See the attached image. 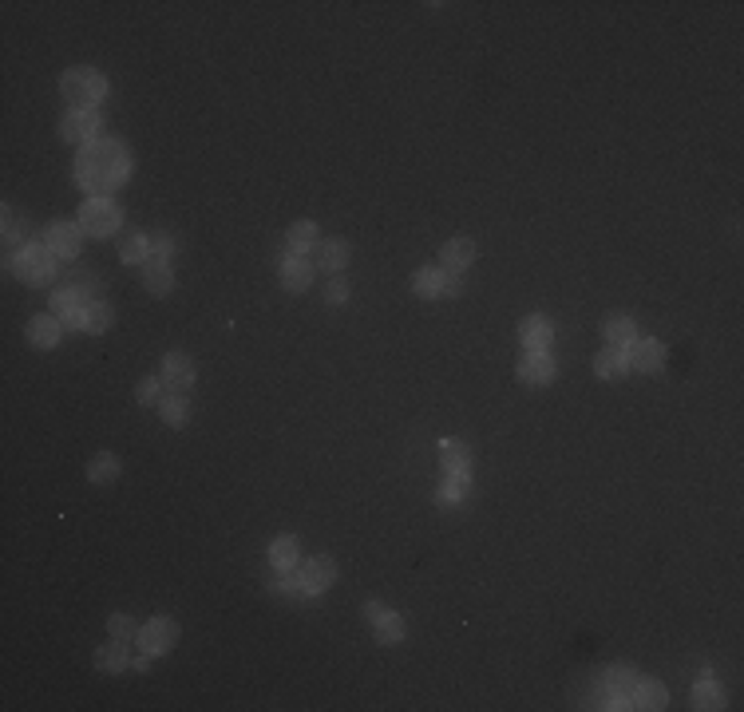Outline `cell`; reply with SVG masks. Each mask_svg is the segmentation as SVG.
<instances>
[{
  "mask_svg": "<svg viewBox=\"0 0 744 712\" xmlns=\"http://www.w3.org/2000/svg\"><path fill=\"white\" fill-rule=\"evenodd\" d=\"M56 266H60V258H56L44 242L24 245V250L8 261V269H12L20 282H28V285H48L56 277Z\"/></svg>",
  "mask_w": 744,
  "mask_h": 712,
  "instance_id": "3",
  "label": "cell"
},
{
  "mask_svg": "<svg viewBox=\"0 0 744 712\" xmlns=\"http://www.w3.org/2000/svg\"><path fill=\"white\" fill-rule=\"evenodd\" d=\"M115 475H120V460H115V455H107V452L88 468V479L91 483H112Z\"/></svg>",
  "mask_w": 744,
  "mask_h": 712,
  "instance_id": "33",
  "label": "cell"
},
{
  "mask_svg": "<svg viewBox=\"0 0 744 712\" xmlns=\"http://www.w3.org/2000/svg\"><path fill=\"white\" fill-rule=\"evenodd\" d=\"M80 226H83V234H91V237H112L123 226V214L112 198H88L80 206Z\"/></svg>",
  "mask_w": 744,
  "mask_h": 712,
  "instance_id": "4",
  "label": "cell"
},
{
  "mask_svg": "<svg viewBox=\"0 0 744 712\" xmlns=\"http://www.w3.org/2000/svg\"><path fill=\"white\" fill-rule=\"evenodd\" d=\"M298 586L306 598H313V593H321V590H329L333 586V578H337V562L329 554H317V558H309L306 566H298Z\"/></svg>",
  "mask_w": 744,
  "mask_h": 712,
  "instance_id": "6",
  "label": "cell"
},
{
  "mask_svg": "<svg viewBox=\"0 0 744 712\" xmlns=\"http://www.w3.org/2000/svg\"><path fill=\"white\" fill-rule=\"evenodd\" d=\"M159 408H163V420L171 423V428H182V423L190 420V404H186L182 392H167L163 400H159Z\"/></svg>",
  "mask_w": 744,
  "mask_h": 712,
  "instance_id": "30",
  "label": "cell"
},
{
  "mask_svg": "<svg viewBox=\"0 0 744 712\" xmlns=\"http://www.w3.org/2000/svg\"><path fill=\"white\" fill-rule=\"evenodd\" d=\"M174 641H179V625H174L171 617H151L147 625H139V646H143V653H151V657L171 653Z\"/></svg>",
  "mask_w": 744,
  "mask_h": 712,
  "instance_id": "5",
  "label": "cell"
},
{
  "mask_svg": "<svg viewBox=\"0 0 744 712\" xmlns=\"http://www.w3.org/2000/svg\"><path fill=\"white\" fill-rule=\"evenodd\" d=\"M625 360H630V368H638V372H657L665 364V344L654 341V337L633 341L630 349H625Z\"/></svg>",
  "mask_w": 744,
  "mask_h": 712,
  "instance_id": "12",
  "label": "cell"
},
{
  "mask_svg": "<svg viewBox=\"0 0 744 712\" xmlns=\"http://www.w3.org/2000/svg\"><path fill=\"white\" fill-rule=\"evenodd\" d=\"M602 337H606L610 349H630V344L638 341V329H633V321L625 317V313H614V317H606Z\"/></svg>",
  "mask_w": 744,
  "mask_h": 712,
  "instance_id": "20",
  "label": "cell"
},
{
  "mask_svg": "<svg viewBox=\"0 0 744 712\" xmlns=\"http://www.w3.org/2000/svg\"><path fill=\"white\" fill-rule=\"evenodd\" d=\"M112 305L107 301H88L80 313H75V321H72V329H80V333H104L107 325H112Z\"/></svg>",
  "mask_w": 744,
  "mask_h": 712,
  "instance_id": "18",
  "label": "cell"
},
{
  "mask_svg": "<svg viewBox=\"0 0 744 712\" xmlns=\"http://www.w3.org/2000/svg\"><path fill=\"white\" fill-rule=\"evenodd\" d=\"M107 630H112L115 641H139V625H135L131 617H120V614H115L112 622H107Z\"/></svg>",
  "mask_w": 744,
  "mask_h": 712,
  "instance_id": "34",
  "label": "cell"
},
{
  "mask_svg": "<svg viewBox=\"0 0 744 712\" xmlns=\"http://www.w3.org/2000/svg\"><path fill=\"white\" fill-rule=\"evenodd\" d=\"M439 463H444L447 475H471V452L460 444V439H444V447H439Z\"/></svg>",
  "mask_w": 744,
  "mask_h": 712,
  "instance_id": "22",
  "label": "cell"
},
{
  "mask_svg": "<svg viewBox=\"0 0 744 712\" xmlns=\"http://www.w3.org/2000/svg\"><path fill=\"white\" fill-rule=\"evenodd\" d=\"M96 665L104 669V673H123L131 661H127V641H107L104 649L96 653Z\"/></svg>",
  "mask_w": 744,
  "mask_h": 712,
  "instance_id": "28",
  "label": "cell"
},
{
  "mask_svg": "<svg viewBox=\"0 0 744 712\" xmlns=\"http://www.w3.org/2000/svg\"><path fill=\"white\" fill-rule=\"evenodd\" d=\"M412 290L420 297H455L460 293V277L455 274H444L439 266H428V269H416V277H412Z\"/></svg>",
  "mask_w": 744,
  "mask_h": 712,
  "instance_id": "7",
  "label": "cell"
},
{
  "mask_svg": "<svg viewBox=\"0 0 744 712\" xmlns=\"http://www.w3.org/2000/svg\"><path fill=\"white\" fill-rule=\"evenodd\" d=\"M554 360L546 352H527L519 360V380L523 384H531V388H539V384H551L554 380Z\"/></svg>",
  "mask_w": 744,
  "mask_h": 712,
  "instance_id": "15",
  "label": "cell"
},
{
  "mask_svg": "<svg viewBox=\"0 0 744 712\" xmlns=\"http://www.w3.org/2000/svg\"><path fill=\"white\" fill-rule=\"evenodd\" d=\"M301 558V542L293 538V534H282V538L269 542V566L274 570H293Z\"/></svg>",
  "mask_w": 744,
  "mask_h": 712,
  "instance_id": "21",
  "label": "cell"
},
{
  "mask_svg": "<svg viewBox=\"0 0 744 712\" xmlns=\"http://www.w3.org/2000/svg\"><path fill=\"white\" fill-rule=\"evenodd\" d=\"M345 297H349V285H345V282H333V285L325 290V301H329V305H345Z\"/></svg>",
  "mask_w": 744,
  "mask_h": 712,
  "instance_id": "37",
  "label": "cell"
},
{
  "mask_svg": "<svg viewBox=\"0 0 744 712\" xmlns=\"http://www.w3.org/2000/svg\"><path fill=\"white\" fill-rule=\"evenodd\" d=\"M60 135L67 143H96V135H99V112H67L64 115V123H60Z\"/></svg>",
  "mask_w": 744,
  "mask_h": 712,
  "instance_id": "10",
  "label": "cell"
},
{
  "mask_svg": "<svg viewBox=\"0 0 744 712\" xmlns=\"http://www.w3.org/2000/svg\"><path fill=\"white\" fill-rule=\"evenodd\" d=\"M633 685H638V677H633V669H625V665H614L610 673H606L602 689L610 693L614 700H618V708H630V693H633Z\"/></svg>",
  "mask_w": 744,
  "mask_h": 712,
  "instance_id": "19",
  "label": "cell"
},
{
  "mask_svg": "<svg viewBox=\"0 0 744 712\" xmlns=\"http://www.w3.org/2000/svg\"><path fill=\"white\" fill-rule=\"evenodd\" d=\"M285 250H290V253H301V258H309V250H317V226H313V222H298V226H290V237H285Z\"/></svg>",
  "mask_w": 744,
  "mask_h": 712,
  "instance_id": "27",
  "label": "cell"
},
{
  "mask_svg": "<svg viewBox=\"0 0 744 712\" xmlns=\"http://www.w3.org/2000/svg\"><path fill=\"white\" fill-rule=\"evenodd\" d=\"M44 245L56 253V258H75L83 245V226L80 222H56L44 230Z\"/></svg>",
  "mask_w": 744,
  "mask_h": 712,
  "instance_id": "8",
  "label": "cell"
},
{
  "mask_svg": "<svg viewBox=\"0 0 744 712\" xmlns=\"http://www.w3.org/2000/svg\"><path fill=\"white\" fill-rule=\"evenodd\" d=\"M365 617H368V625L376 630V638L384 641V646H396V641L404 638V617L392 614L388 606H380V601H368V606H365Z\"/></svg>",
  "mask_w": 744,
  "mask_h": 712,
  "instance_id": "9",
  "label": "cell"
},
{
  "mask_svg": "<svg viewBox=\"0 0 744 712\" xmlns=\"http://www.w3.org/2000/svg\"><path fill=\"white\" fill-rule=\"evenodd\" d=\"M135 396H139V404H155V400H163V380H155V376L139 380V388H135Z\"/></svg>",
  "mask_w": 744,
  "mask_h": 712,
  "instance_id": "35",
  "label": "cell"
},
{
  "mask_svg": "<svg viewBox=\"0 0 744 712\" xmlns=\"http://www.w3.org/2000/svg\"><path fill=\"white\" fill-rule=\"evenodd\" d=\"M519 341H523V349H527V352H546V349H551V341H554L551 321H546V317H527L519 325Z\"/></svg>",
  "mask_w": 744,
  "mask_h": 712,
  "instance_id": "16",
  "label": "cell"
},
{
  "mask_svg": "<svg viewBox=\"0 0 744 712\" xmlns=\"http://www.w3.org/2000/svg\"><path fill=\"white\" fill-rule=\"evenodd\" d=\"M60 337H64V321L56 317V313L28 321V341L36 344V349H56V344H60Z\"/></svg>",
  "mask_w": 744,
  "mask_h": 712,
  "instance_id": "17",
  "label": "cell"
},
{
  "mask_svg": "<svg viewBox=\"0 0 744 712\" xmlns=\"http://www.w3.org/2000/svg\"><path fill=\"white\" fill-rule=\"evenodd\" d=\"M60 91L72 104V112H96V104L107 99V80L96 67H72V72H64Z\"/></svg>",
  "mask_w": 744,
  "mask_h": 712,
  "instance_id": "2",
  "label": "cell"
},
{
  "mask_svg": "<svg viewBox=\"0 0 744 712\" xmlns=\"http://www.w3.org/2000/svg\"><path fill=\"white\" fill-rule=\"evenodd\" d=\"M143 285H147V293L167 297V293H171V285H174L171 266H167V261H155V258H151L147 266H143Z\"/></svg>",
  "mask_w": 744,
  "mask_h": 712,
  "instance_id": "23",
  "label": "cell"
},
{
  "mask_svg": "<svg viewBox=\"0 0 744 712\" xmlns=\"http://www.w3.org/2000/svg\"><path fill=\"white\" fill-rule=\"evenodd\" d=\"M194 384V360L186 352H171L163 360V388L167 392H182L186 396V388Z\"/></svg>",
  "mask_w": 744,
  "mask_h": 712,
  "instance_id": "11",
  "label": "cell"
},
{
  "mask_svg": "<svg viewBox=\"0 0 744 712\" xmlns=\"http://www.w3.org/2000/svg\"><path fill=\"white\" fill-rule=\"evenodd\" d=\"M171 253H174V242H171L167 234H159L155 242H151V258H155V261H167Z\"/></svg>",
  "mask_w": 744,
  "mask_h": 712,
  "instance_id": "36",
  "label": "cell"
},
{
  "mask_svg": "<svg viewBox=\"0 0 744 712\" xmlns=\"http://www.w3.org/2000/svg\"><path fill=\"white\" fill-rule=\"evenodd\" d=\"M345 261H349V245H345L341 237H333V242H321V245H317V266H321V269L337 274V269H345Z\"/></svg>",
  "mask_w": 744,
  "mask_h": 712,
  "instance_id": "26",
  "label": "cell"
},
{
  "mask_svg": "<svg viewBox=\"0 0 744 712\" xmlns=\"http://www.w3.org/2000/svg\"><path fill=\"white\" fill-rule=\"evenodd\" d=\"M721 705H725L721 685H713V681H697V689H693V708L709 712V708H721Z\"/></svg>",
  "mask_w": 744,
  "mask_h": 712,
  "instance_id": "32",
  "label": "cell"
},
{
  "mask_svg": "<svg viewBox=\"0 0 744 712\" xmlns=\"http://www.w3.org/2000/svg\"><path fill=\"white\" fill-rule=\"evenodd\" d=\"M131 178V151L115 139H96L88 147H80L75 155V186L91 198H104V194L120 190Z\"/></svg>",
  "mask_w": 744,
  "mask_h": 712,
  "instance_id": "1",
  "label": "cell"
},
{
  "mask_svg": "<svg viewBox=\"0 0 744 712\" xmlns=\"http://www.w3.org/2000/svg\"><path fill=\"white\" fill-rule=\"evenodd\" d=\"M625 368H630V360H625V349H606L594 356V372L602 380H618L625 376Z\"/></svg>",
  "mask_w": 744,
  "mask_h": 712,
  "instance_id": "25",
  "label": "cell"
},
{
  "mask_svg": "<svg viewBox=\"0 0 744 712\" xmlns=\"http://www.w3.org/2000/svg\"><path fill=\"white\" fill-rule=\"evenodd\" d=\"M120 258L131 261V266H147V261H151V242L143 234H127L120 242Z\"/></svg>",
  "mask_w": 744,
  "mask_h": 712,
  "instance_id": "31",
  "label": "cell"
},
{
  "mask_svg": "<svg viewBox=\"0 0 744 712\" xmlns=\"http://www.w3.org/2000/svg\"><path fill=\"white\" fill-rule=\"evenodd\" d=\"M665 689L657 681H638L633 685V693H630V708H649V712H657V708H665Z\"/></svg>",
  "mask_w": 744,
  "mask_h": 712,
  "instance_id": "24",
  "label": "cell"
},
{
  "mask_svg": "<svg viewBox=\"0 0 744 712\" xmlns=\"http://www.w3.org/2000/svg\"><path fill=\"white\" fill-rule=\"evenodd\" d=\"M468 491H471V475H447L444 487L436 491V499L444 507H455V503H463V499H468Z\"/></svg>",
  "mask_w": 744,
  "mask_h": 712,
  "instance_id": "29",
  "label": "cell"
},
{
  "mask_svg": "<svg viewBox=\"0 0 744 712\" xmlns=\"http://www.w3.org/2000/svg\"><path fill=\"white\" fill-rule=\"evenodd\" d=\"M282 285L290 293H306L313 285V261L301 253H285L282 258Z\"/></svg>",
  "mask_w": 744,
  "mask_h": 712,
  "instance_id": "14",
  "label": "cell"
},
{
  "mask_svg": "<svg viewBox=\"0 0 744 712\" xmlns=\"http://www.w3.org/2000/svg\"><path fill=\"white\" fill-rule=\"evenodd\" d=\"M471 261H476V245H471L468 237H452V242L444 245V253H439V269H444V274H455V277L468 274Z\"/></svg>",
  "mask_w": 744,
  "mask_h": 712,
  "instance_id": "13",
  "label": "cell"
}]
</instances>
